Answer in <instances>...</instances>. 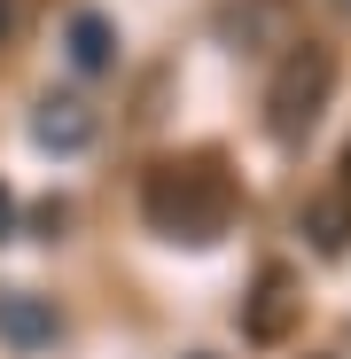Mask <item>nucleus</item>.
I'll use <instances>...</instances> for the list:
<instances>
[{"mask_svg":"<svg viewBox=\"0 0 351 359\" xmlns=\"http://www.w3.org/2000/svg\"><path fill=\"white\" fill-rule=\"evenodd\" d=\"M289 320H297V289H289V273H281V266H266V273H258V289L242 297V336L273 344V336H289Z\"/></svg>","mask_w":351,"mask_h":359,"instance_id":"nucleus-5","label":"nucleus"},{"mask_svg":"<svg viewBox=\"0 0 351 359\" xmlns=\"http://www.w3.org/2000/svg\"><path fill=\"white\" fill-rule=\"evenodd\" d=\"M8 24H16V0H0V39H8Z\"/></svg>","mask_w":351,"mask_h":359,"instance_id":"nucleus-9","label":"nucleus"},{"mask_svg":"<svg viewBox=\"0 0 351 359\" xmlns=\"http://www.w3.org/2000/svg\"><path fill=\"white\" fill-rule=\"evenodd\" d=\"M55 336H63V313H55L47 297H32V289H0V344L39 351V344H55Z\"/></svg>","mask_w":351,"mask_h":359,"instance_id":"nucleus-4","label":"nucleus"},{"mask_svg":"<svg viewBox=\"0 0 351 359\" xmlns=\"http://www.w3.org/2000/svg\"><path fill=\"white\" fill-rule=\"evenodd\" d=\"M141 211L149 226L164 234V243H219V234L234 226V188H226V172L211 156H188V164H156L149 172V188H141Z\"/></svg>","mask_w":351,"mask_h":359,"instance_id":"nucleus-1","label":"nucleus"},{"mask_svg":"<svg viewBox=\"0 0 351 359\" xmlns=\"http://www.w3.org/2000/svg\"><path fill=\"white\" fill-rule=\"evenodd\" d=\"M16 234V196H8V180H0V243Z\"/></svg>","mask_w":351,"mask_h":359,"instance_id":"nucleus-8","label":"nucleus"},{"mask_svg":"<svg viewBox=\"0 0 351 359\" xmlns=\"http://www.w3.org/2000/svg\"><path fill=\"white\" fill-rule=\"evenodd\" d=\"M63 55H71V71H78V79L117 71V24H109V16H94V8H78V16L63 24Z\"/></svg>","mask_w":351,"mask_h":359,"instance_id":"nucleus-6","label":"nucleus"},{"mask_svg":"<svg viewBox=\"0 0 351 359\" xmlns=\"http://www.w3.org/2000/svg\"><path fill=\"white\" fill-rule=\"evenodd\" d=\"M328 86H336V55L328 47H297V55H289V63L273 71V86H266L273 141H305L320 126V109H328Z\"/></svg>","mask_w":351,"mask_h":359,"instance_id":"nucleus-2","label":"nucleus"},{"mask_svg":"<svg viewBox=\"0 0 351 359\" xmlns=\"http://www.w3.org/2000/svg\"><path fill=\"white\" fill-rule=\"evenodd\" d=\"M32 141H39L47 156H78V149H94V109H86L78 94H47V102L32 109Z\"/></svg>","mask_w":351,"mask_h":359,"instance_id":"nucleus-3","label":"nucleus"},{"mask_svg":"<svg viewBox=\"0 0 351 359\" xmlns=\"http://www.w3.org/2000/svg\"><path fill=\"white\" fill-rule=\"evenodd\" d=\"M305 234H312L320 258H343V250H351V188H343V196H312V203H305Z\"/></svg>","mask_w":351,"mask_h":359,"instance_id":"nucleus-7","label":"nucleus"}]
</instances>
